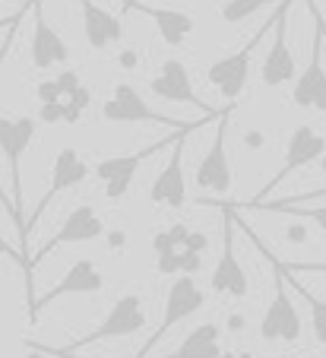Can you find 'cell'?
Returning <instances> with one entry per match:
<instances>
[{"mask_svg": "<svg viewBox=\"0 0 326 358\" xmlns=\"http://www.w3.org/2000/svg\"><path fill=\"white\" fill-rule=\"evenodd\" d=\"M143 327H146V304H143V298L133 295V292H127V295H121L114 304H111V311L105 314V320L96 327V330L86 333V336H80L76 343H70L67 349L51 352V355L70 358V355H76V352L89 349V345H96V343H108V339L133 336V333H140Z\"/></svg>", "mask_w": 326, "mask_h": 358, "instance_id": "cell-1", "label": "cell"}, {"mask_svg": "<svg viewBox=\"0 0 326 358\" xmlns=\"http://www.w3.org/2000/svg\"><path fill=\"white\" fill-rule=\"evenodd\" d=\"M276 20H279V10L263 22V26L257 29V32L251 35V41H247L241 51L218 57V61H212L209 67H206V83H209V86H216L218 95H222L225 101H238V99H241V92H244V86H247V76H251L253 55L260 51V45H263L266 32L276 26Z\"/></svg>", "mask_w": 326, "mask_h": 358, "instance_id": "cell-2", "label": "cell"}, {"mask_svg": "<svg viewBox=\"0 0 326 358\" xmlns=\"http://www.w3.org/2000/svg\"><path fill=\"white\" fill-rule=\"evenodd\" d=\"M102 117L111 124H158V127L171 130H200L203 124L212 121V117H206V121H177V117H168L162 111H152L130 83H117L114 95L102 105Z\"/></svg>", "mask_w": 326, "mask_h": 358, "instance_id": "cell-3", "label": "cell"}, {"mask_svg": "<svg viewBox=\"0 0 326 358\" xmlns=\"http://www.w3.org/2000/svg\"><path fill=\"white\" fill-rule=\"evenodd\" d=\"M311 10V22H313V41H311V61L301 70V76L292 86V101L298 108H313V111H326V70H323V45H326V22L320 20L313 0H307Z\"/></svg>", "mask_w": 326, "mask_h": 358, "instance_id": "cell-4", "label": "cell"}, {"mask_svg": "<svg viewBox=\"0 0 326 358\" xmlns=\"http://www.w3.org/2000/svg\"><path fill=\"white\" fill-rule=\"evenodd\" d=\"M206 304V292L197 285V279L191 276V273H181V276L175 279V282L168 285V298H165V314H162V324L156 327V333H152L149 339H146V345L140 352H136L133 358H149V352L158 345V339L168 336L171 327L184 324L187 317H193V314L200 311Z\"/></svg>", "mask_w": 326, "mask_h": 358, "instance_id": "cell-5", "label": "cell"}, {"mask_svg": "<svg viewBox=\"0 0 326 358\" xmlns=\"http://www.w3.org/2000/svg\"><path fill=\"white\" fill-rule=\"evenodd\" d=\"M181 134H187V130H175V134L168 136V140H158V143H149L146 149H140V152H127V156H105L96 162V178L102 181V190L108 200H121V196H127L130 184H133L136 171L143 169V162L149 156H156V152H162V149L175 146V140Z\"/></svg>", "mask_w": 326, "mask_h": 358, "instance_id": "cell-6", "label": "cell"}, {"mask_svg": "<svg viewBox=\"0 0 326 358\" xmlns=\"http://www.w3.org/2000/svg\"><path fill=\"white\" fill-rule=\"evenodd\" d=\"M272 266V298L266 304L263 320H260V336L266 343H298L301 339V317H298V308L295 301L288 298L286 292V273L279 270L276 264L269 260Z\"/></svg>", "mask_w": 326, "mask_h": 358, "instance_id": "cell-7", "label": "cell"}, {"mask_svg": "<svg viewBox=\"0 0 326 358\" xmlns=\"http://www.w3.org/2000/svg\"><path fill=\"white\" fill-rule=\"evenodd\" d=\"M102 235H105V222H102V216L96 213V206H89V203L73 206V210L67 213V219L61 222V229H57L48 241L35 250V257L29 260L26 270H35V266L48 257V254H54L57 248H67V244H86V241L102 238Z\"/></svg>", "mask_w": 326, "mask_h": 358, "instance_id": "cell-8", "label": "cell"}, {"mask_svg": "<svg viewBox=\"0 0 326 358\" xmlns=\"http://www.w3.org/2000/svg\"><path fill=\"white\" fill-rule=\"evenodd\" d=\"M231 121V105L225 111H218V124H216V136H212V146L203 152V159L197 162V171H193V184L200 190H212V194H228L231 190V162L228 152H225V130H228Z\"/></svg>", "mask_w": 326, "mask_h": 358, "instance_id": "cell-9", "label": "cell"}, {"mask_svg": "<svg viewBox=\"0 0 326 358\" xmlns=\"http://www.w3.org/2000/svg\"><path fill=\"white\" fill-rule=\"evenodd\" d=\"M89 175H96V169H92V165H89L73 146L57 149L54 165H51V184H48V190L41 194V200H38V206L32 210V216H29V222H26L29 229L45 216V210L51 206V200H54L57 194H64V190H70V187H80L82 181H89Z\"/></svg>", "mask_w": 326, "mask_h": 358, "instance_id": "cell-10", "label": "cell"}, {"mask_svg": "<svg viewBox=\"0 0 326 358\" xmlns=\"http://www.w3.org/2000/svg\"><path fill=\"white\" fill-rule=\"evenodd\" d=\"M105 285V276L102 270H98V264L92 257H80L70 264V270L64 273V279L57 285H51L48 292L41 298H35L32 304H29V317L38 320V314L45 311V308H51V304L57 301V298H67V295H92V292H98Z\"/></svg>", "mask_w": 326, "mask_h": 358, "instance_id": "cell-11", "label": "cell"}, {"mask_svg": "<svg viewBox=\"0 0 326 358\" xmlns=\"http://www.w3.org/2000/svg\"><path fill=\"white\" fill-rule=\"evenodd\" d=\"M326 156V136L320 134L317 127H311V124H298V127L292 130V136H288V146H286V162H282V169L272 175L269 187L263 190V194L257 196V200H266L269 196L272 187H279V184L286 181L288 175H295V171L307 169L311 162H320V159ZM253 200V203H257Z\"/></svg>", "mask_w": 326, "mask_h": 358, "instance_id": "cell-12", "label": "cell"}, {"mask_svg": "<svg viewBox=\"0 0 326 358\" xmlns=\"http://www.w3.org/2000/svg\"><path fill=\"white\" fill-rule=\"evenodd\" d=\"M209 285L212 292L231 295V298H244L247 289H251L244 266L235 257V213L231 210H222V254H218V264L212 270Z\"/></svg>", "mask_w": 326, "mask_h": 358, "instance_id": "cell-13", "label": "cell"}, {"mask_svg": "<svg viewBox=\"0 0 326 358\" xmlns=\"http://www.w3.org/2000/svg\"><path fill=\"white\" fill-rule=\"evenodd\" d=\"M35 130H38V121L35 117H7L0 121V149H3V162L10 165V187H13V196L10 200L22 210V184H20V159L26 156V149L32 146ZM29 222V219H26ZM29 229V225H26Z\"/></svg>", "mask_w": 326, "mask_h": 358, "instance_id": "cell-14", "label": "cell"}, {"mask_svg": "<svg viewBox=\"0 0 326 358\" xmlns=\"http://www.w3.org/2000/svg\"><path fill=\"white\" fill-rule=\"evenodd\" d=\"M288 10H292V0H282V3H279V20H276V26H272V45H269V51H266L263 70H260V80L269 89H279L295 80V55L286 38Z\"/></svg>", "mask_w": 326, "mask_h": 358, "instance_id": "cell-15", "label": "cell"}, {"mask_svg": "<svg viewBox=\"0 0 326 358\" xmlns=\"http://www.w3.org/2000/svg\"><path fill=\"white\" fill-rule=\"evenodd\" d=\"M149 92L165 101H181V105H193V108H200V111H212L197 95V89H193L191 70L184 67L177 57H168V61L156 70V76L149 80ZM212 115H216V111H212Z\"/></svg>", "mask_w": 326, "mask_h": 358, "instance_id": "cell-16", "label": "cell"}, {"mask_svg": "<svg viewBox=\"0 0 326 358\" xmlns=\"http://www.w3.org/2000/svg\"><path fill=\"white\" fill-rule=\"evenodd\" d=\"M187 134H181L175 140L168 165L158 171L149 187V200L158 203V206H168V210H184V203H187V181H184V140H187Z\"/></svg>", "mask_w": 326, "mask_h": 358, "instance_id": "cell-17", "label": "cell"}, {"mask_svg": "<svg viewBox=\"0 0 326 358\" xmlns=\"http://www.w3.org/2000/svg\"><path fill=\"white\" fill-rule=\"evenodd\" d=\"M35 16V29H32V67L35 70H51L57 64H64L70 57L67 41L57 35V29L45 20V10H41V0H35L32 7Z\"/></svg>", "mask_w": 326, "mask_h": 358, "instance_id": "cell-18", "label": "cell"}, {"mask_svg": "<svg viewBox=\"0 0 326 358\" xmlns=\"http://www.w3.org/2000/svg\"><path fill=\"white\" fill-rule=\"evenodd\" d=\"M76 3L82 13V35H86V45L92 51H105L124 38V22L111 10L98 7L96 0H76Z\"/></svg>", "mask_w": 326, "mask_h": 358, "instance_id": "cell-19", "label": "cell"}, {"mask_svg": "<svg viewBox=\"0 0 326 358\" xmlns=\"http://www.w3.org/2000/svg\"><path fill=\"white\" fill-rule=\"evenodd\" d=\"M130 10H140L143 16H149L152 22H156V29H158V35H162V41L168 48H181L184 41L193 35V16L191 13H184V10H171V7H146V3H140V0H133L130 3ZM127 10V13H130Z\"/></svg>", "mask_w": 326, "mask_h": 358, "instance_id": "cell-20", "label": "cell"}, {"mask_svg": "<svg viewBox=\"0 0 326 358\" xmlns=\"http://www.w3.org/2000/svg\"><path fill=\"white\" fill-rule=\"evenodd\" d=\"M222 330H218V324L209 320V324L193 327L175 352L158 358H222Z\"/></svg>", "mask_w": 326, "mask_h": 358, "instance_id": "cell-21", "label": "cell"}, {"mask_svg": "<svg viewBox=\"0 0 326 358\" xmlns=\"http://www.w3.org/2000/svg\"><path fill=\"white\" fill-rule=\"evenodd\" d=\"M266 257H269L272 264L279 266V270L286 273V279L295 285V289H298V295L307 301V308H311V327H313V336H317V343H320V345H326V301H323V298H317V295H313L311 289H304V282H298V279H292V273H288L286 266H282V260H276V257H272V254H266Z\"/></svg>", "mask_w": 326, "mask_h": 358, "instance_id": "cell-22", "label": "cell"}, {"mask_svg": "<svg viewBox=\"0 0 326 358\" xmlns=\"http://www.w3.org/2000/svg\"><path fill=\"white\" fill-rule=\"evenodd\" d=\"M257 213H272V216H295V219H307V222H317L326 231V206H282V203L272 200H257L251 203Z\"/></svg>", "mask_w": 326, "mask_h": 358, "instance_id": "cell-23", "label": "cell"}, {"mask_svg": "<svg viewBox=\"0 0 326 358\" xmlns=\"http://www.w3.org/2000/svg\"><path fill=\"white\" fill-rule=\"evenodd\" d=\"M266 3H282V0H222V20L228 26H238L253 13H260Z\"/></svg>", "mask_w": 326, "mask_h": 358, "instance_id": "cell-24", "label": "cell"}, {"mask_svg": "<svg viewBox=\"0 0 326 358\" xmlns=\"http://www.w3.org/2000/svg\"><path fill=\"white\" fill-rule=\"evenodd\" d=\"M89 101H92V92H89V86H80L76 92H70L67 99H64V105H67V121H80V115H86Z\"/></svg>", "mask_w": 326, "mask_h": 358, "instance_id": "cell-25", "label": "cell"}, {"mask_svg": "<svg viewBox=\"0 0 326 358\" xmlns=\"http://www.w3.org/2000/svg\"><path fill=\"white\" fill-rule=\"evenodd\" d=\"M35 92H38L41 105H54V101H64V92H61V86H57V76H54V80H41Z\"/></svg>", "mask_w": 326, "mask_h": 358, "instance_id": "cell-26", "label": "cell"}, {"mask_svg": "<svg viewBox=\"0 0 326 358\" xmlns=\"http://www.w3.org/2000/svg\"><path fill=\"white\" fill-rule=\"evenodd\" d=\"M38 121H45V124L67 121V105H64V101H54V105H41V108H38Z\"/></svg>", "mask_w": 326, "mask_h": 358, "instance_id": "cell-27", "label": "cell"}, {"mask_svg": "<svg viewBox=\"0 0 326 358\" xmlns=\"http://www.w3.org/2000/svg\"><path fill=\"white\" fill-rule=\"evenodd\" d=\"M320 200H326V187L307 190V194H298V196H282V200H272V203H282V206H298V203H320Z\"/></svg>", "mask_w": 326, "mask_h": 358, "instance_id": "cell-28", "label": "cell"}, {"mask_svg": "<svg viewBox=\"0 0 326 358\" xmlns=\"http://www.w3.org/2000/svg\"><path fill=\"white\" fill-rule=\"evenodd\" d=\"M57 86H61L64 99H67L70 92H76V89L82 86V80H80V73H73V70H67V73H61V76H57Z\"/></svg>", "mask_w": 326, "mask_h": 358, "instance_id": "cell-29", "label": "cell"}, {"mask_svg": "<svg viewBox=\"0 0 326 358\" xmlns=\"http://www.w3.org/2000/svg\"><path fill=\"white\" fill-rule=\"evenodd\" d=\"M288 273H326V260H311V264H282Z\"/></svg>", "mask_w": 326, "mask_h": 358, "instance_id": "cell-30", "label": "cell"}, {"mask_svg": "<svg viewBox=\"0 0 326 358\" xmlns=\"http://www.w3.org/2000/svg\"><path fill=\"white\" fill-rule=\"evenodd\" d=\"M121 67L124 70H136V67H140V51H133V48H124V51H121Z\"/></svg>", "mask_w": 326, "mask_h": 358, "instance_id": "cell-31", "label": "cell"}, {"mask_svg": "<svg viewBox=\"0 0 326 358\" xmlns=\"http://www.w3.org/2000/svg\"><path fill=\"white\" fill-rule=\"evenodd\" d=\"M244 146H247V149H260V146H266V136L260 134V130H247V134H244Z\"/></svg>", "mask_w": 326, "mask_h": 358, "instance_id": "cell-32", "label": "cell"}, {"mask_svg": "<svg viewBox=\"0 0 326 358\" xmlns=\"http://www.w3.org/2000/svg\"><path fill=\"white\" fill-rule=\"evenodd\" d=\"M286 238H288V241H292V244H304L311 235H307V229H304V225H292V229L286 231Z\"/></svg>", "mask_w": 326, "mask_h": 358, "instance_id": "cell-33", "label": "cell"}, {"mask_svg": "<svg viewBox=\"0 0 326 358\" xmlns=\"http://www.w3.org/2000/svg\"><path fill=\"white\" fill-rule=\"evenodd\" d=\"M228 330L235 333V330H244V317H241V314H231L228 317Z\"/></svg>", "mask_w": 326, "mask_h": 358, "instance_id": "cell-34", "label": "cell"}, {"mask_svg": "<svg viewBox=\"0 0 326 358\" xmlns=\"http://www.w3.org/2000/svg\"><path fill=\"white\" fill-rule=\"evenodd\" d=\"M222 358H253V352H244V349L235 352V349H231V352H222Z\"/></svg>", "mask_w": 326, "mask_h": 358, "instance_id": "cell-35", "label": "cell"}, {"mask_svg": "<svg viewBox=\"0 0 326 358\" xmlns=\"http://www.w3.org/2000/svg\"><path fill=\"white\" fill-rule=\"evenodd\" d=\"M279 358H311V355H279Z\"/></svg>", "mask_w": 326, "mask_h": 358, "instance_id": "cell-36", "label": "cell"}, {"mask_svg": "<svg viewBox=\"0 0 326 358\" xmlns=\"http://www.w3.org/2000/svg\"><path fill=\"white\" fill-rule=\"evenodd\" d=\"M121 7H124V13H127V7H130V0H121Z\"/></svg>", "mask_w": 326, "mask_h": 358, "instance_id": "cell-37", "label": "cell"}, {"mask_svg": "<svg viewBox=\"0 0 326 358\" xmlns=\"http://www.w3.org/2000/svg\"><path fill=\"white\" fill-rule=\"evenodd\" d=\"M320 162H323V171H326V156H323V159H320Z\"/></svg>", "mask_w": 326, "mask_h": 358, "instance_id": "cell-38", "label": "cell"}, {"mask_svg": "<svg viewBox=\"0 0 326 358\" xmlns=\"http://www.w3.org/2000/svg\"><path fill=\"white\" fill-rule=\"evenodd\" d=\"M130 3H133V0H130ZM127 10H130V7H127Z\"/></svg>", "mask_w": 326, "mask_h": 358, "instance_id": "cell-39", "label": "cell"}]
</instances>
